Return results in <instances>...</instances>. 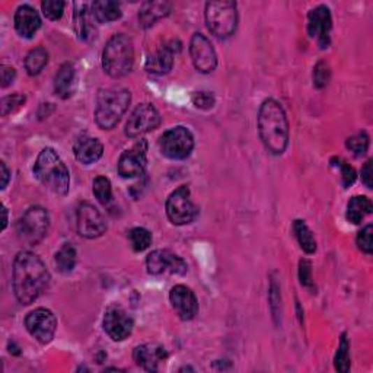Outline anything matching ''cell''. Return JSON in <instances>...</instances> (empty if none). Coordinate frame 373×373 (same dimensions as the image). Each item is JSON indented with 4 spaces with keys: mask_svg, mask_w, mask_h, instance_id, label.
I'll return each mask as SVG.
<instances>
[{
    "mask_svg": "<svg viewBox=\"0 0 373 373\" xmlns=\"http://www.w3.org/2000/svg\"><path fill=\"white\" fill-rule=\"evenodd\" d=\"M12 284L20 303L31 305L45 292L50 284V273L38 256L21 251L13 260Z\"/></svg>",
    "mask_w": 373,
    "mask_h": 373,
    "instance_id": "6da1fadb",
    "label": "cell"
},
{
    "mask_svg": "<svg viewBox=\"0 0 373 373\" xmlns=\"http://www.w3.org/2000/svg\"><path fill=\"white\" fill-rule=\"evenodd\" d=\"M258 133L271 155H283L289 145V122L280 103L268 98L258 110Z\"/></svg>",
    "mask_w": 373,
    "mask_h": 373,
    "instance_id": "7a4b0ae2",
    "label": "cell"
},
{
    "mask_svg": "<svg viewBox=\"0 0 373 373\" xmlns=\"http://www.w3.org/2000/svg\"><path fill=\"white\" fill-rule=\"evenodd\" d=\"M34 174L37 180L57 196H66L69 193L71 174L61 158L53 147H45L40 152L36 165H34Z\"/></svg>",
    "mask_w": 373,
    "mask_h": 373,
    "instance_id": "3957f363",
    "label": "cell"
},
{
    "mask_svg": "<svg viewBox=\"0 0 373 373\" xmlns=\"http://www.w3.org/2000/svg\"><path fill=\"white\" fill-rule=\"evenodd\" d=\"M130 91L124 88L101 89L96 96L95 122L103 130H112L129 110Z\"/></svg>",
    "mask_w": 373,
    "mask_h": 373,
    "instance_id": "277c9868",
    "label": "cell"
},
{
    "mask_svg": "<svg viewBox=\"0 0 373 373\" xmlns=\"http://www.w3.org/2000/svg\"><path fill=\"white\" fill-rule=\"evenodd\" d=\"M134 64V47L124 34L112 36L103 52V67L108 76L120 79L127 76Z\"/></svg>",
    "mask_w": 373,
    "mask_h": 373,
    "instance_id": "5b68a950",
    "label": "cell"
},
{
    "mask_svg": "<svg viewBox=\"0 0 373 373\" xmlns=\"http://www.w3.org/2000/svg\"><path fill=\"white\" fill-rule=\"evenodd\" d=\"M205 15L209 31L217 38L232 37L238 27V5L235 2H209Z\"/></svg>",
    "mask_w": 373,
    "mask_h": 373,
    "instance_id": "8992f818",
    "label": "cell"
},
{
    "mask_svg": "<svg viewBox=\"0 0 373 373\" xmlns=\"http://www.w3.org/2000/svg\"><path fill=\"white\" fill-rule=\"evenodd\" d=\"M50 216L48 212L41 206L29 207L24 216L16 224V232L20 240L28 245L40 244L48 232Z\"/></svg>",
    "mask_w": 373,
    "mask_h": 373,
    "instance_id": "52a82bcc",
    "label": "cell"
},
{
    "mask_svg": "<svg viewBox=\"0 0 373 373\" xmlns=\"http://www.w3.org/2000/svg\"><path fill=\"white\" fill-rule=\"evenodd\" d=\"M159 149L162 155L169 159H186L194 149V136L184 126L173 127L161 136Z\"/></svg>",
    "mask_w": 373,
    "mask_h": 373,
    "instance_id": "ba28073f",
    "label": "cell"
},
{
    "mask_svg": "<svg viewBox=\"0 0 373 373\" xmlns=\"http://www.w3.org/2000/svg\"><path fill=\"white\" fill-rule=\"evenodd\" d=\"M166 214L171 224L177 226H184L194 222L198 216V207L191 200L190 189L186 185H181L175 191L169 194L166 200Z\"/></svg>",
    "mask_w": 373,
    "mask_h": 373,
    "instance_id": "9c48e42d",
    "label": "cell"
},
{
    "mask_svg": "<svg viewBox=\"0 0 373 373\" xmlns=\"http://www.w3.org/2000/svg\"><path fill=\"white\" fill-rule=\"evenodd\" d=\"M146 268L150 276L178 275L182 276L189 271L186 263L169 249H156L146 258Z\"/></svg>",
    "mask_w": 373,
    "mask_h": 373,
    "instance_id": "30bf717a",
    "label": "cell"
},
{
    "mask_svg": "<svg viewBox=\"0 0 373 373\" xmlns=\"http://www.w3.org/2000/svg\"><path fill=\"white\" fill-rule=\"evenodd\" d=\"M161 124V114L152 104H140L134 108L126 124V136L138 139L140 136L154 131Z\"/></svg>",
    "mask_w": 373,
    "mask_h": 373,
    "instance_id": "8fae6325",
    "label": "cell"
},
{
    "mask_svg": "<svg viewBox=\"0 0 373 373\" xmlns=\"http://www.w3.org/2000/svg\"><path fill=\"white\" fill-rule=\"evenodd\" d=\"M25 327L38 343L48 344L54 338L57 330V319L50 309L38 308L27 315Z\"/></svg>",
    "mask_w": 373,
    "mask_h": 373,
    "instance_id": "7c38bea8",
    "label": "cell"
},
{
    "mask_svg": "<svg viewBox=\"0 0 373 373\" xmlns=\"http://www.w3.org/2000/svg\"><path fill=\"white\" fill-rule=\"evenodd\" d=\"M78 232L83 238L95 240L103 236L107 231V222L101 212L91 205V203H82L76 213Z\"/></svg>",
    "mask_w": 373,
    "mask_h": 373,
    "instance_id": "4fadbf2b",
    "label": "cell"
},
{
    "mask_svg": "<svg viewBox=\"0 0 373 373\" xmlns=\"http://www.w3.org/2000/svg\"><path fill=\"white\" fill-rule=\"evenodd\" d=\"M190 56L200 73H212L217 66V54L207 37L196 32L190 41Z\"/></svg>",
    "mask_w": 373,
    "mask_h": 373,
    "instance_id": "5bb4252c",
    "label": "cell"
},
{
    "mask_svg": "<svg viewBox=\"0 0 373 373\" xmlns=\"http://www.w3.org/2000/svg\"><path fill=\"white\" fill-rule=\"evenodd\" d=\"M147 162V143L139 140L130 149L124 150L118 159V174L123 178H136L143 174Z\"/></svg>",
    "mask_w": 373,
    "mask_h": 373,
    "instance_id": "9a60e30c",
    "label": "cell"
},
{
    "mask_svg": "<svg viewBox=\"0 0 373 373\" xmlns=\"http://www.w3.org/2000/svg\"><path fill=\"white\" fill-rule=\"evenodd\" d=\"M332 18L331 10L326 5L316 6L308 15V34L309 37L316 40L321 48H327L331 43Z\"/></svg>",
    "mask_w": 373,
    "mask_h": 373,
    "instance_id": "2e32d148",
    "label": "cell"
},
{
    "mask_svg": "<svg viewBox=\"0 0 373 373\" xmlns=\"http://www.w3.org/2000/svg\"><path fill=\"white\" fill-rule=\"evenodd\" d=\"M182 44L178 40H171L163 44L156 53L150 54L146 60V71L152 75H166L174 66V57L181 52Z\"/></svg>",
    "mask_w": 373,
    "mask_h": 373,
    "instance_id": "e0dca14e",
    "label": "cell"
},
{
    "mask_svg": "<svg viewBox=\"0 0 373 373\" xmlns=\"http://www.w3.org/2000/svg\"><path fill=\"white\" fill-rule=\"evenodd\" d=\"M134 327L133 318L122 308H110L104 316V330L114 342H124Z\"/></svg>",
    "mask_w": 373,
    "mask_h": 373,
    "instance_id": "ac0fdd59",
    "label": "cell"
},
{
    "mask_svg": "<svg viewBox=\"0 0 373 373\" xmlns=\"http://www.w3.org/2000/svg\"><path fill=\"white\" fill-rule=\"evenodd\" d=\"M169 300L173 308L182 321L193 319L198 312V302L194 292L184 284L174 286L169 292Z\"/></svg>",
    "mask_w": 373,
    "mask_h": 373,
    "instance_id": "d6986e66",
    "label": "cell"
},
{
    "mask_svg": "<svg viewBox=\"0 0 373 373\" xmlns=\"http://www.w3.org/2000/svg\"><path fill=\"white\" fill-rule=\"evenodd\" d=\"M136 365L147 372H156L159 366L168 359V351L163 346L156 343H147L138 346L133 351Z\"/></svg>",
    "mask_w": 373,
    "mask_h": 373,
    "instance_id": "ffe728a7",
    "label": "cell"
},
{
    "mask_svg": "<svg viewBox=\"0 0 373 373\" xmlns=\"http://www.w3.org/2000/svg\"><path fill=\"white\" fill-rule=\"evenodd\" d=\"M41 27L38 12L29 5H22L15 13V29L24 38H32Z\"/></svg>",
    "mask_w": 373,
    "mask_h": 373,
    "instance_id": "44dd1931",
    "label": "cell"
},
{
    "mask_svg": "<svg viewBox=\"0 0 373 373\" xmlns=\"http://www.w3.org/2000/svg\"><path fill=\"white\" fill-rule=\"evenodd\" d=\"M75 156L83 165H91L101 159L104 154V146L95 138H82L76 142L75 147Z\"/></svg>",
    "mask_w": 373,
    "mask_h": 373,
    "instance_id": "7402d4cb",
    "label": "cell"
},
{
    "mask_svg": "<svg viewBox=\"0 0 373 373\" xmlns=\"http://www.w3.org/2000/svg\"><path fill=\"white\" fill-rule=\"evenodd\" d=\"M171 12V3L168 2H146L139 12V22L143 28L154 27L156 21L165 18Z\"/></svg>",
    "mask_w": 373,
    "mask_h": 373,
    "instance_id": "603a6c76",
    "label": "cell"
},
{
    "mask_svg": "<svg viewBox=\"0 0 373 373\" xmlns=\"http://www.w3.org/2000/svg\"><path fill=\"white\" fill-rule=\"evenodd\" d=\"M75 76H76L75 67L71 63L61 64L54 78V91L60 98L67 99L73 95Z\"/></svg>",
    "mask_w": 373,
    "mask_h": 373,
    "instance_id": "cb8c5ba5",
    "label": "cell"
},
{
    "mask_svg": "<svg viewBox=\"0 0 373 373\" xmlns=\"http://www.w3.org/2000/svg\"><path fill=\"white\" fill-rule=\"evenodd\" d=\"M95 16L92 15V10H88L87 5H76V13H75V27L78 31V36L82 40H91L95 37V25H94ZM96 21V20H95Z\"/></svg>",
    "mask_w": 373,
    "mask_h": 373,
    "instance_id": "d4e9b609",
    "label": "cell"
},
{
    "mask_svg": "<svg viewBox=\"0 0 373 373\" xmlns=\"http://www.w3.org/2000/svg\"><path fill=\"white\" fill-rule=\"evenodd\" d=\"M92 15L98 22L108 24L120 20L123 12L120 3L111 2V0H96L92 3Z\"/></svg>",
    "mask_w": 373,
    "mask_h": 373,
    "instance_id": "484cf974",
    "label": "cell"
},
{
    "mask_svg": "<svg viewBox=\"0 0 373 373\" xmlns=\"http://www.w3.org/2000/svg\"><path fill=\"white\" fill-rule=\"evenodd\" d=\"M372 210H373V205H372L370 198L365 196H354L347 205L346 217L353 225H359L362 224V220L367 214L372 213Z\"/></svg>",
    "mask_w": 373,
    "mask_h": 373,
    "instance_id": "4316f807",
    "label": "cell"
},
{
    "mask_svg": "<svg viewBox=\"0 0 373 373\" xmlns=\"http://www.w3.org/2000/svg\"><path fill=\"white\" fill-rule=\"evenodd\" d=\"M293 233L300 245L302 251L307 254H314L316 251V241L314 238V233L309 226L303 220H295L293 222Z\"/></svg>",
    "mask_w": 373,
    "mask_h": 373,
    "instance_id": "83f0119b",
    "label": "cell"
},
{
    "mask_svg": "<svg viewBox=\"0 0 373 373\" xmlns=\"http://www.w3.org/2000/svg\"><path fill=\"white\" fill-rule=\"evenodd\" d=\"M48 63V53L43 47H37L31 50L28 56L25 57V71L29 76H37L43 72L44 67Z\"/></svg>",
    "mask_w": 373,
    "mask_h": 373,
    "instance_id": "f1b7e54d",
    "label": "cell"
},
{
    "mask_svg": "<svg viewBox=\"0 0 373 373\" xmlns=\"http://www.w3.org/2000/svg\"><path fill=\"white\" fill-rule=\"evenodd\" d=\"M76 249L72 244H64L59 252L56 254V267L57 270L60 271V273L63 275H69L72 273V271L75 270V265H76Z\"/></svg>",
    "mask_w": 373,
    "mask_h": 373,
    "instance_id": "f546056e",
    "label": "cell"
},
{
    "mask_svg": "<svg viewBox=\"0 0 373 373\" xmlns=\"http://www.w3.org/2000/svg\"><path fill=\"white\" fill-rule=\"evenodd\" d=\"M334 366L337 372L342 373H347L350 370V343L346 334H343L340 338V344H338L334 358Z\"/></svg>",
    "mask_w": 373,
    "mask_h": 373,
    "instance_id": "4dcf8cb0",
    "label": "cell"
},
{
    "mask_svg": "<svg viewBox=\"0 0 373 373\" xmlns=\"http://www.w3.org/2000/svg\"><path fill=\"white\" fill-rule=\"evenodd\" d=\"M129 240H130L131 248L136 252H142L150 247L152 233L145 228H133L129 232Z\"/></svg>",
    "mask_w": 373,
    "mask_h": 373,
    "instance_id": "1f68e13d",
    "label": "cell"
},
{
    "mask_svg": "<svg viewBox=\"0 0 373 373\" xmlns=\"http://www.w3.org/2000/svg\"><path fill=\"white\" fill-rule=\"evenodd\" d=\"M92 191L101 205H108L112 200V186L107 177H96L92 184Z\"/></svg>",
    "mask_w": 373,
    "mask_h": 373,
    "instance_id": "d6a6232c",
    "label": "cell"
},
{
    "mask_svg": "<svg viewBox=\"0 0 373 373\" xmlns=\"http://www.w3.org/2000/svg\"><path fill=\"white\" fill-rule=\"evenodd\" d=\"M369 143H370V139H369L367 133L362 131L359 134H354L351 136V138H349L346 142V146L350 152H353L356 156H362L367 152Z\"/></svg>",
    "mask_w": 373,
    "mask_h": 373,
    "instance_id": "836d02e7",
    "label": "cell"
},
{
    "mask_svg": "<svg viewBox=\"0 0 373 373\" xmlns=\"http://www.w3.org/2000/svg\"><path fill=\"white\" fill-rule=\"evenodd\" d=\"M314 87L316 89H322L326 88L327 85L330 83V79H331V69L328 63L326 61H318L314 67Z\"/></svg>",
    "mask_w": 373,
    "mask_h": 373,
    "instance_id": "e575fe53",
    "label": "cell"
},
{
    "mask_svg": "<svg viewBox=\"0 0 373 373\" xmlns=\"http://www.w3.org/2000/svg\"><path fill=\"white\" fill-rule=\"evenodd\" d=\"M64 6L66 3L61 2V0H44L41 3L45 18H48L50 21H59L64 13Z\"/></svg>",
    "mask_w": 373,
    "mask_h": 373,
    "instance_id": "d590c367",
    "label": "cell"
},
{
    "mask_svg": "<svg viewBox=\"0 0 373 373\" xmlns=\"http://www.w3.org/2000/svg\"><path fill=\"white\" fill-rule=\"evenodd\" d=\"M372 233H373V226L372 225H367L365 226L359 235H358V240H356V242H358V247L362 252L367 254V256H370V254L373 252V241H372Z\"/></svg>",
    "mask_w": 373,
    "mask_h": 373,
    "instance_id": "8d00e7d4",
    "label": "cell"
},
{
    "mask_svg": "<svg viewBox=\"0 0 373 373\" xmlns=\"http://www.w3.org/2000/svg\"><path fill=\"white\" fill-rule=\"evenodd\" d=\"M25 101H27V98L24 95H21V94L5 96L2 99V115L6 117L8 114L16 111L20 107H22L25 104Z\"/></svg>",
    "mask_w": 373,
    "mask_h": 373,
    "instance_id": "74e56055",
    "label": "cell"
},
{
    "mask_svg": "<svg viewBox=\"0 0 373 373\" xmlns=\"http://www.w3.org/2000/svg\"><path fill=\"white\" fill-rule=\"evenodd\" d=\"M268 299H270V308L271 312H273V316L277 319L279 314H280V302H281V296H280V286L279 283L273 279L270 283V292H268Z\"/></svg>",
    "mask_w": 373,
    "mask_h": 373,
    "instance_id": "f35d334b",
    "label": "cell"
},
{
    "mask_svg": "<svg viewBox=\"0 0 373 373\" xmlns=\"http://www.w3.org/2000/svg\"><path fill=\"white\" fill-rule=\"evenodd\" d=\"M299 280L303 287L314 291V279H312V264L309 260H300L299 263Z\"/></svg>",
    "mask_w": 373,
    "mask_h": 373,
    "instance_id": "ab89813d",
    "label": "cell"
},
{
    "mask_svg": "<svg viewBox=\"0 0 373 373\" xmlns=\"http://www.w3.org/2000/svg\"><path fill=\"white\" fill-rule=\"evenodd\" d=\"M193 104L200 110H210L216 104V98L212 92L200 91L193 95Z\"/></svg>",
    "mask_w": 373,
    "mask_h": 373,
    "instance_id": "60d3db41",
    "label": "cell"
},
{
    "mask_svg": "<svg viewBox=\"0 0 373 373\" xmlns=\"http://www.w3.org/2000/svg\"><path fill=\"white\" fill-rule=\"evenodd\" d=\"M340 168H342V181H343V185L344 189H349L350 185L354 184L356 178H358V175H356V171L354 168L346 162H342L340 163Z\"/></svg>",
    "mask_w": 373,
    "mask_h": 373,
    "instance_id": "b9f144b4",
    "label": "cell"
},
{
    "mask_svg": "<svg viewBox=\"0 0 373 373\" xmlns=\"http://www.w3.org/2000/svg\"><path fill=\"white\" fill-rule=\"evenodd\" d=\"M0 73H2V88H8L9 85L13 83V80L16 78V71L13 69L12 66L2 64L0 66Z\"/></svg>",
    "mask_w": 373,
    "mask_h": 373,
    "instance_id": "7bdbcfd3",
    "label": "cell"
},
{
    "mask_svg": "<svg viewBox=\"0 0 373 373\" xmlns=\"http://www.w3.org/2000/svg\"><path fill=\"white\" fill-rule=\"evenodd\" d=\"M372 166H373V161L369 159L362 168V181L367 189H372L373 186V168Z\"/></svg>",
    "mask_w": 373,
    "mask_h": 373,
    "instance_id": "ee69618b",
    "label": "cell"
},
{
    "mask_svg": "<svg viewBox=\"0 0 373 373\" xmlns=\"http://www.w3.org/2000/svg\"><path fill=\"white\" fill-rule=\"evenodd\" d=\"M0 169H2V186H0V189H2V190H5L6 189V185H8V182H9V175H10V173H9V169H8V166H6V163L2 161V162H0Z\"/></svg>",
    "mask_w": 373,
    "mask_h": 373,
    "instance_id": "f6af8a7d",
    "label": "cell"
},
{
    "mask_svg": "<svg viewBox=\"0 0 373 373\" xmlns=\"http://www.w3.org/2000/svg\"><path fill=\"white\" fill-rule=\"evenodd\" d=\"M2 209H3V214H5V219H3V229L6 228V225H8V210H6V207L5 206H2Z\"/></svg>",
    "mask_w": 373,
    "mask_h": 373,
    "instance_id": "bcb514c9",
    "label": "cell"
}]
</instances>
